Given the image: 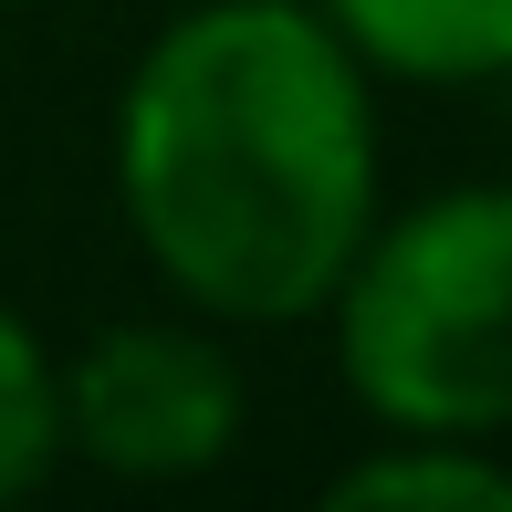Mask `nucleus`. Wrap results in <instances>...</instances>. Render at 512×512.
I'll list each match as a JSON object with an SVG mask.
<instances>
[{
    "instance_id": "f257e3e1",
    "label": "nucleus",
    "mask_w": 512,
    "mask_h": 512,
    "mask_svg": "<svg viewBox=\"0 0 512 512\" xmlns=\"http://www.w3.org/2000/svg\"><path fill=\"white\" fill-rule=\"evenodd\" d=\"M115 209L209 324L324 314L377 230V95L314 0H199L115 95Z\"/></svg>"
},
{
    "instance_id": "f03ea898",
    "label": "nucleus",
    "mask_w": 512,
    "mask_h": 512,
    "mask_svg": "<svg viewBox=\"0 0 512 512\" xmlns=\"http://www.w3.org/2000/svg\"><path fill=\"white\" fill-rule=\"evenodd\" d=\"M335 366L377 429H512V178L439 189L377 220L324 293Z\"/></svg>"
},
{
    "instance_id": "7ed1b4c3",
    "label": "nucleus",
    "mask_w": 512,
    "mask_h": 512,
    "mask_svg": "<svg viewBox=\"0 0 512 512\" xmlns=\"http://www.w3.org/2000/svg\"><path fill=\"white\" fill-rule=\"evenodd\" d=\"M63 450L115 481H199L241 450V366L199 324H105L63 366Z\"/></svg>"
},
{
    "instance_id": "20e7f679",
    "label": "nucleus",
    "mask_w": 512,
    "mask_h": 512,
    "mask_svg": "<svg viewBox=\"0 0 512 512\" xmlns=\"http://www.w3.org/2000/svg\"><path fill=\"white\" fill-rule=\"evenodd\" d=\"M366 74L398 84H502L512 74V0H314Z\"/></svg>"
},
{
    "instance_id": "39448f33",
    "label": "nucleus",
    "mask_w": 512,
    "mask_h": 512,
    "mask_svg": "<svg viewBox=\"0 0 512 512\" xmlns=\"http://www.w3.org/2000/svg\"><path fill=\"white\" fill-rule=\"evenodd\" d=\"M324 502L356 512V502H492L512 512V460H492L481 439H439V429H387V450L345 460L324 481Z\"/></svg>"
},
{
    "instance_id": "423d86ee",
    "label": "nucleus",
    "mask_w": 512,
    "mask_h": 512,
    "mask_svg": "<svg viewBox=\"0 0 512 512\" xmlns=\"http://www.w3.org/2000/svg\"><path fill=\"white\" fill-rule=\"evenodd\" d=\"M53 460H63V366L0 304V502H21Z\"/></svg>"
},
{
    "instance_id": "0eeeda50",
    "label": "nucleus",
    "mask_w": 512,
    "mask_h": 512,
    "mask_svg": "<svg viewBox=\"0 0 512 512\" xmlns=\"http://www.w3.org/2000/svg\"><path fill=\"white\" fill-rule=\"evenodd\" d=\"M502 84H512V74H502ZM502 126H512V95H502Z\"/></svg>"
}]
</instances>
